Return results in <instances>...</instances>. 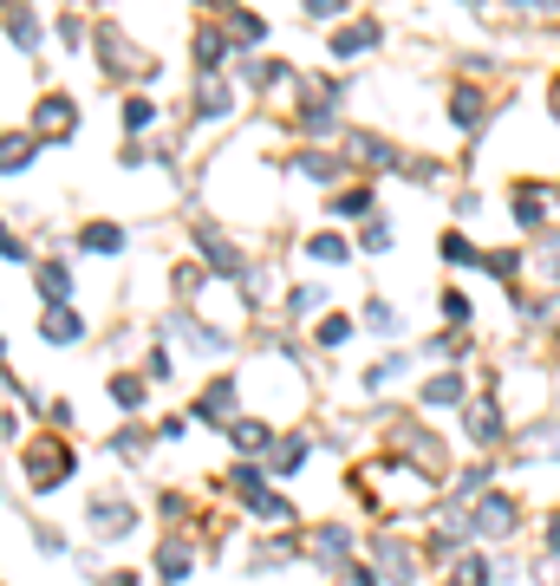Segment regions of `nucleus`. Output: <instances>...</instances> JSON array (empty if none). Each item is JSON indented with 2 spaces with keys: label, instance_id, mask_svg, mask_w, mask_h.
Wrapping results in <instances>:
<instances>
[{
  "label": "nucleus",
  "instance_id": "1",
  "mask_svg": "<svg viewBox=\"0 0 560 586\" xmlns=\"http://www.w3.org/2000/svg\"><path fill=\"white\" fill-rule=\"evenodd\" d=\"M65 463H72V457H65V444H33V450H26V470H33V483H39V489H52V483L65 476Z\"/></svg>",
  "mask_w": 560,
  "mask_h": 586
},
{
  "label": "nucleus",
  "instance_id": "2",
  "mask_svg": "<svg viewBox=\"0 0 560 586\" xmlns=\"http://www.w3.org/2000/svg\"><path fill=\"white\" fill-rule=\"evenodd\" d=\"M91 528L98 535H124L130 528V509L124 502H91Z\"/></svg>",
  "mask_w": 560,
  "mask_h": 586
},
{
  "label": "nucleus",
  "instance_id": "3",
  "mask_svg": "<svg viewBox=\"0 0 560 586\" xmlns=\"http://www.w3.org/2000/svg\"><path fill=\"white\" fill-rule=\"evenodd\" d=\"M78 333H85V320H78V313H65V307H52V313H46V339H52V346L78 339Z\"/></svg>",
  "mask_w": 560,
  "mask_h": 586
},
{
  "label": "nucleus",
  "instance_id": "4",
  "mask_svg": "<svg viewBox=\"0 0 560 586\" xmlns=\"http://www.w3.org/2000/svg\"><path fill=\"white\" fill-rule=\"evenodd\" d=\"M39 130H46V137L72 130V104H65V98H46V104H39Z\"/></svg>",
  "mask_w": 560,
  "mask_h": 586
},
{
  "label": "nucleus",
  "instance_id": "5",
  "mask_svg": "<svg viewBox=\"0 0 560 586\" xmlns=\"http://www.w3.org/2000/svg\"><path fill=\"white\" fill-rule=\"evenodd\" d=\"M476 522H483V535H509L515 509H509V502H483V515H476Z\"/></svg>",
  "mask_w": 560,
  "mask_h": 586
},
{
  "label": "nucleus",
  "instance_id": "6",
  "mask_svg": "<svg viewBox=\"0 0 560 586\" xmlns=\"http://www.w3.org/2000/svg\"><path fill=\"white\" fill-rule=\"evenodd\" d=\"M372 39H378V26H352V33H339V39H333V52H365Z\"/></svg>",
  "mask_w": 560,
  "mask_h": 586
},
{
  "label": "nucleus",
  "instance_id": "7",
  "mask_svg": "<svg viewBox=\"0 0 560 586\" xmlns=\"http://www.w3.org/2000/svg\"><path fill=\"white\" fill-rule=\"evenodd\" d=\"M163 574H170V581L189 574V548H183V541H163Z\"/></svg>",
  "mask_w": 560,
  "mask_h": 586
},
{
  "label": "nucleus",
  "instance_id": "8",
  "mask_svg": "<svg viewBox=\"0 0 560 586\" xmlns=\"http://www.w3.org/2000/svg\"><path fill=\"white\" fill-rule=\"evenodd\" d=\"M117 241H124V235H117L111 222H98V228H85V248H98V254H111Z\"/></svg>",
  "mask_w": 560,
  "mask_h": 586
},
{
  "label": "nucleus",
  "instance_id": "9",
  "mask_svg": "<svg viewBox=\"0 0 560 586\" xmlns=\"http://www.w3.org/2000/svg\"><path fill=\"white\" fill-rule=\"evenodd\" d=\"M150 111H157L150 98H130V104H124V130H144V124H150Z\"/></svg>",
  "mask_w": 560,
  "mask_h": 586
},
{
  "label": "nucleus",
  "instance_id": "10",
  "mask_svg": "<svg viewBox=\"0 0 560 586\" xmlns=\"http://www.w3.org/2000/svg\"><path fill=\"white\" fill-rule=\"evenodd\" d=\"M424 398H431V404H457V398H463V385H457V378H431V391H424Z\"/></svg>",
  "mask_w": 560,
  "mask_h": 586
},
{
  "label": "nucleus",
  "instance_id": "11",
  "mask_svg": "<svg viewBox=\"0 0 560 586\" xmlns=\"http://www.w3.org/2000/svg\"><path fill=\"white\" fill-rule=\"evenodd\" d=\"M483 117V98L476 91H457V124H476Z\"/></svg>",
  "mask_w": 560,
  "mask_h": 586
},
{
  "label": "nucleus",
  "instance_id": "12",
  "mask_svg": "<svg viewBox=\"0 0 560 586\" xmlns=\"http://www.w3.org/2000/svg\"><path fill=\"white\" fill-rule=\"evenodd\" d=\"M313 254H320V261H346V241H339V235H320Z\"/></svg>",
  "mask_w": 560,
  "mask_h": 586
},
{
  "label": "nucleus",
  "instance_id": "13",
  "mask_svg": "<svg viewBox=\"0 0 560 586\" xmlns=\"http://www.w3.org/2000/svg\"><path fill=\"white\" fill-rule=\"evenodd\" d=\"M39 287H46V294H52V300H59V294H65V287H72V280H65V267H39Z\"/></svg>",
  "mask_w": 560,
  "mask_h": 586
},
{
  "label": "nucleus",
  "instance_id": "14",
  "mask_svg": "<svg viewBox=\"0 0 560 586\" xmlns=\"http://www.w3.org/2000/svg\"><path fill=\"white\" fill-rule=\"evenodd\" d=\"M26 157H33V144H20V137H13V144H7V170H26Z\"/></svg>",
  "mask_w": 560,
  "mask_h": 586
},
{
  "label": "nucleus",
  "instance_id": "15",
  "mask_svg": "<svg viewBox=\"0 0 560 586\" xmlns=\"http://www.w3.org/2000/svg\"><path fill=\"white\" fill-rule=\"evenodd\" d=\"M548 528H555V535H548V541H555V554H560V515H555V522H548Z\"/></svg>",
  "mask_w": 560,
  "mask_h": 586
}]
</instances>
